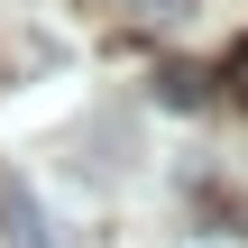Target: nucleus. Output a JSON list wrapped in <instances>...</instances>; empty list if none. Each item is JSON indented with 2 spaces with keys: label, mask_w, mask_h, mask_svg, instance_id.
<instances>
[{
  "label": "nucleus",
  "mask_w": 248,
  "mask_h": 248,
  "mask_svg": "<svg viewBox=\"0 0 248 248\" xmlns=\"http://www.w3.org/2000/svg\"><path fill=\"white\" fill-rule=\"evenodd\" d=\"M202 92H212L202 64H156V101H166V110H202Z\"/></svg>",
  "instance_id": "nucleus-1"
},
{
  "label": "nucleus",
  "mask_w": 248,
  "mask_h": 248,
  "mask_svg": "<svg viewBox=\"0 0 248 248\" xmlns=\"http://www.w3.org/2000/svg\"><path fill=\"white\" fill-rule=\"evenodd\" d=\"M138 18H193V0H129Z\"/></svg>",
  "instance_id": "nucleus-3"
},
{
  "label": "nucleus",
  "mask_w": 248,
  "mask_h": 248,
  "mask_svg": "<svg viewBox=\"0 0 248 248\" xmlns=\"http://www.w3.org/2000/svg\"><path fill=\"white\" fill-rule=\"evenodd\" d=\"M230 92H239V101H248V46H239V55H230Z\"/></svg>",
  "instance_id": "nucleus-4"
},
{
  "label": "nucleus",
  "mask_w": 248,
  "mask_h": 248,
  "mask_svg": "<svg viewBox=\"0 0 248 248\" xmlns=\"http://www.w3.org/2000/svg\"><path fill=\"white\" fill-rule=\"evenodd\" d=\"M9 248H55V239H46V221H37L28 202H9Z\"/></svg>",
  "instance_id": "nucleus-2"
}]
</instances>
